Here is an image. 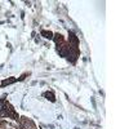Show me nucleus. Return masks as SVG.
<instances>
[{
	"instance_id": "obj_1",
	"label": "nucleus",
	"mask_w": 129,
	"mask_h": 129,
	"mask_svg": "<svg viewBox=\"0 0 129 129\" xmlns=\"http://www.w3.org/2000/svg\"><path fill=\"white\" fill-rule=\"evenodd\" d=\"M41 35L47 38V39H52V32H48V31H41Z\"/></svg>"
},
{
	"instance_id": "obj_2",
	"label": "nucleus",
	"mask_w": 129,
	"mask_h": 129,
	"mask_svg": "<svg viewBox=\"0 0 129 129\" xmlns=\"http://www.w3.org/2000/svg\"><path fill=\"white\" fill-rule=\"evenodd\" d=\"M16 81V79H10V80H4L3 83H2V85H7V84H10V83H14Z\"/></svg>"
},
{
	"instance_id": "obj_3",
	"label": "nucleus",
	"mask_w": 129,
	"mask_h": 129,
	"mask_svg": "<svg viewBox=\"0 0 129 129\" xmlns=\"http://www.w3.org/2000/svg\"><path fill=\"white\" fill-rule=\"evenodd\" d=\"M45 97H48V100H50V101H54V97H53L52 93H45Z\"/></svg>"
},
{
	"instance_id": "obj_4",
	"label": "nucleus",
	"mask_w": 129,
	"mask_h": 129,
	"mask_svg": "<svg viewBox=\"0 0 129 129\" xmlns=\"http://www.w3.org/2000/svg\"><path fill=\"white\" fill-rule=\"evenodd\" d=\"M3 109H5V102H4V100L0 101V112H2Z\"/></svg>"
}]
</instances>
